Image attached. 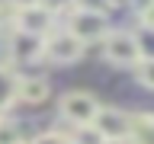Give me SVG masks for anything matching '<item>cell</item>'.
<instances>
[{"instance_id":"obj_7","label":"cell","mask_w":154,"mask_h":144,"mask_svg":"<svg viewBox=\"0 0 154 144\" xmlns=\"http://www.w3.org/2000/svg\"><path fill=\"white\" fill-rule=\"evenodd\" d=\"M7 58H13L16 64H29V61H38L42 58V38L26 35V32H10L7 38Z\"/></svg>"},{"instance_id":"obj_9","label":"cell","mask_w":154,"mask_h":144,"mask_svg":"<svg viewBox=\"0 0 154 144\" xmlns=\"http://www.w3.org/2000/svg\"><path fill=\"white\" fill-rule=\"evenodd\" d=\"M128 144H154V112L128 115Z\"/></svg>"},{"instance_id":"obj_19","label":"cell","mask_w":154,"mask_h":144,"mask_svg":"<svg viewBox=\"0 0 154 144\" xmlns=\"http://www.w3.org/2000/svg\"><path fill=\"white\" fill-rule=\"evenodd\" d=\"M7 3H10L13 10H23V7H35L38 0H7Z\"/></svg>"},{"instance_id":"obj_4","label":"cell","mask_w":154,"mask_h":144,"mask_svg":"<svg viewBox=\"0 0 154 144\" xmlns=\"http://www.w3.org/2000/svg\"><path fill=\"white\" fill-rule=\"evenodd\" d=\"M42 58L45 61H51V64H74V61H80L84 58V45L77 42L71 32H51V35L42 38Z\"/></svg>"},{"instance_id":"obj_20","label":"cell","mask_w":154,"mask_h":144,"mask_svg":"<svg viewBox=\"0 0 154 144\" xmlns=\"http://www.w3.org/2000/svg\"><path fill=\"white\" fill-rule=\"evenodd\" d=\"M103 144H128V138H112V141H103Z\"/></svg>"},{"instance_id":"obj_3","label":"cell","mask_w":154,"mask_h":144,"mask_svg":"<svg viewBox=\"0 0 154 144\" xmlns=\"http://www.w3.org/2000/svg\"><path fill=\"white\" fill-rule=\"evenodd\" d=\"M103 58L112 61L116 67H135L141 61V51H138V42H135L132 32L109 29V35L103 38Z\"/></svg>"},{"instance_id":"obj_11","label":"cell","mask_w":154,"mask_h":144,"mask_svg":"<svg viewBox=\"0 0 154 144\" xmlns=\"http://www.w3.org/2000/svg\"><path fill=\"white\" fill-rule=\"evenodd\" d=\"M29 138L19 131L16 122H7L3 115H0V144H26Z\"/></svg>"},{"instance_id":"obj_5","label":"cell","mask_w":154,"mask_h":144,"mask_svg":"<svg viewBox=\"0 0 154 144\" xmlns=\"http://www.w3.org/2000/svg\"><path fill=\"white\" fill-rule=\"evenodd\" d=\"M55 22L58 19L48 13V10H42L35 3V7H23L16 10V16H13V29L16 32H26V35H35V38H45L55 32Z\"/></svg>"},{"instance_id":"obj_10","label":"cell","mask_w":154,"mask_h":144,"mask_svg":"<svg viewBox=\"0 0 154 144\" xmlns=\"http://www.w3.org/2000/svg\"><path fill=\"white\" fill-rule=\"evenodd\" d=\"M16 80H19V77L13 74L10 67L0 64V115H3L10 106L16 103Z\"/></svg>"},{"instance_id":"obj_1","label":"cell","mask_w":154,"mask_h":144,"mask_svg":"<svg viewBox=\"0 0 154 144\" xmlns=\"http://www.w3.org/2000/svg\"><path fill=\"white\" fill-rule=\"evenodd\" d=\"M64 32H71V35L87 48L90 42H103V38L109 35V16H106V13H90V10H71Z\"/></svg>"},{"instance_id":"obj_17","label":"cell","mask_w":154,"mask_h":144,"mask_svg":"<svg viewBox=\"0 0 154 144\" xmlns=\"http://www.w3.org/2000/svg\"><path fill=\"white\" fill-rule=\"evenodd\" d=\"M26 144H71V141H67V134H61V131H45V134L29 138Z\"/></svg>"},{"instance_id":"obj_15","label":"cell","mask_w":154,"mask_h":144,"mask_svg":"<svg viewBox=\"0 0 154 144\" xmlns=\"http://www.w3.org/2000/svg\"><path fill=\"white\" fill-rule=\"evenodd\" d=\"M135 42H138L141 58H154V29H141V32L135 35Z\"/></svg>"},{"instance_id":"obj_6","label":"cell","mask_w":154,"mask_h":144,"mask_svg":"<svg viewBox=\"0 0 154 144\" xmlns=\"http://www.w3.org/2000/svg\"><path fill=\"white\" fill-rule=\"evenodd\" d=\"M93 128L103 141H112V138H128V112L116 109V106H100L93 118Z\"/></svg>"},{"instance_id":"obj_16","label":"cell","mask_w":154,"mask_h":144,"mask_svg":"<svg viewBox=\"0 0 154 144\" xmlns=\"http://www.w3.org/2000/svg\"><path fill=\"white\" fill-rule=\"evenodd\" d=\"M38 7L48 10V13L58 19V13H71V10H74V3H71V0H38Z\"/></svg>"},{"instance_id":"obj_18","label":"cell","mask_w":154,"mask_h":144,"mask_svg":"<svg viewBox=\"0 0 154 144\" xmlns=\"http://www.w3.org/2000/svg\"><path fill=\"white\" fill-rule=\"evenodd\" d=\"M138 22H141V29H154V0L138 13Z\"/></svg>"},{"instance_id":"obj_8","label":"cell","mask_w":154,"mask_h":144,"mask_svg":"<svg viewBox=\"0 0 154 144\" xmlns=\"http://www.w3.org/2000/svg\"><path fill=\"white\" fill-rule=\"evenodd\" d=\"M51 96V86H48L45 77H19L16 80V99L29 106H42Z\"/></svg>"},{"instance_id":"obj_13","label":"cell","mask_w":154,"mask_h":144,"mask_svg":"<svg viewBox=\"0 0 154 144\" xmlns=\"http://www.w3.org/2000/svg\"><path fill=\"white\" fill-rule=\"evenodd\" d=\"M135 77H138V83L154 90V58H141L138 64H135Z\"/></svg>"},{"instance_id":"obj_2","label":"cell","mask_w":154,"mask_h":144,"mask_svg":"<svg viewBox=\"0 0 154 144\" xmlns=\"http://www.w3.org/2000/svg\"><path fill=\"white\" fill-rule=\"evenodd\" d=\"M96 109H100V99L87 90H71V93L61 96V118L71 122L74 128H84V125H93Z\"/></svg>"},{"instance_id":"obj_12","label":"cell","mask_w":154,"mask_h":144,"mask_svg":"<svg viewBox=\"0 0 154 144\" xmlns=\"http://www.w3.org/2000/svg\"><path fill=\"white\" fill-rule=\"evenodd\" d=\"M67 141L71 144H103V138L96 134L93 125H84V128H74V131L67 134Z\"/></svg>"},{"instance_id":"obj_14","label":"cell","mask_w":154,"mask_h":144,"mask_svg":"<svg viewBox=\"0 0 154 144\" xmlns=\"http://www.w3.org/2000/svg\"><path fill=\"white\" fill-rule=\"evenodd\" d=\"M74 10H90V13H106L109 16V10H116V0H71Z\"/></svg>"}]
</instances>
